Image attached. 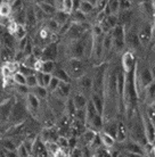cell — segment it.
<instances>
[{
    "label": "cell",
    "instance_id": "obj_1",
    "mask_svg": "<svg viewBox=\"0 0 155 157\" xmlns=\"http://www.w3.org/2000/svg\"><path fill=\"white\" fill-rule=\"evenodd\" d=\"M29 115V110L26 108L25 101H14L9 114V120H8V124L10 125H20L22 124Z\"/></svg>",
    "mask_w": 155,
    "mask_h": 157
},
{
    "label": "cell",
    "instance_id": "obj_2",
    "mask_svg": "<svg viewBox=\"0 0 155 157\" xmlns=\"http://www.w3.org/2000/svg\"><path fill=\"white\" fill-rule=\"evenodd\" d=\"M62 67L70 75L72 81H74L76 78H79L80 76H82L84 73H87L83 60L79 58H68Z\"/></svg>",
    "mask_w": 155,
    "mask_h": 157
},
{
    "label": "cell",
    "instance_id": "obj_3",
    "mask_svg": "<svg viewBox=\"0 0 155 157\" xmlns=\"http://www.w3.org/2000/svg\"><path fill=\"white\" fill-rule=\"evenodd\" d=\"M112 36V44L113 48L116 49L118 51L122 50L126 46V29L123 25L118 24L116 26L112 29L111 31L108 32Z\"/></svg>",
    "mask_w": 155,
    "mask_h": 157
},
{
    "label": "cell",
    "instance_id": "obj_4",
    "mask_svg": "<svg viewBox=\"0 0 155 157\" xmlns=\"http://www.w3.org/2000/svg\"><path fill=\"white\" fill-rule=\"evenodd\" d=\"M76 81V91H79L84 96H87L88 98H90V94L92 92V74L90 75L89 73H84L82 76L79 78L74 80Z\"/></svg>",
    "mask_w": 155,
    "mask_h": 157
},
{
    "label": "cell",
    "instance_id": "obj_5",
    "mask_svg": "<svg viewBox=\"0 0 155 157\" xmlns=\"http://www.w3.org/2000/svg\"><path fill=\"white\" fill-rule=\"evenodd\" d=\"M41 60H57L58 59V44L55 41L47 43L41 49Z\"/></svg>",
    "mask_w": 155,
    "mask_h": 157
},
{
    "label": "cell",
    "instance_id": "obj_6",
    "mask_svg": "<svg viewBox=\"0 0 155 157\" xmlns=\"http://www.w3.org/2000/svg\"><path fill=\"white\" fill-rule=\"evenodd\" d=\"M24 101L26 105V108L29 110V114L36 116L39 110L41 109V100H40L36 94H33L31 91H29L28 94L24 97Z\"/></svg>",
    "mask_w": 155,
    "mask_h": 157
},
{
    "label": "cell",
    "instance_id": "obj_7",
    "mask_svg": "<svg viewBox=\"0 0 155 157\" xmlns=\"http://www.w3.org/2000/svg\"><path fill=\"white\" fill-rule=\"evenodd\" d=\"M136 67V57L131 50H126L121 57V68L123 73H130Z\"/></svg>",
    "mask_w": 155,
    "mask_h": 157
},
{
    "label": "cell",
    "instance_id": "obj_8",
    "mask_svg": "<svg viewBox=\"0 0 155 157\" xmlns=\"http://www.w3.org/2000/svg\"><path fill=\"white\" fill-rule=\"evenodd\" d=\"M31 156H48L47 150H46V144L40 137L33 139Z\"/></svg>",
    "mask_w": 155,
    "mask_h": 157
},
{
    "label": "cell",
    "instance_id": "obj_9",
    "mask_svg": "<svg viewBox=\"0 0 155 157\" xmlns=\"http://www.w3.org/2000/svg\"><path fill=\"white\" fill-rule=\"evenodd\" d=\"M13 104H14L13 99H7L5 101L0 102V124L1 125L5 124V123H8Z\"/></svg>",
    "mask_w": 155,
    "mask_h": 157
},
{
    "label": "cell",
    "instance_id": "obj_10",
    "mask_svg": "<svg viewBox=\"0 0 155 157\" xmlns=\"http://www.w3.org/2000/svg\"><path fill=\"white\" fill-rule=\"evenodd\" d=\"M97 137H98V140L100 141V145L105 148H107V149H112L115 146V138L111 136L110 133H107V132H105L104 130H100L97 132Z\"/></svg>",
    "mask_w": 155,
    "mask_h": 157
},
{
    "label": "cell",
    "instance_id": "obj_11",
    "mask_svg": "<svg viewBox=\"0 0 155 157\" xmlns=\"http://www.w3.org/2000/svg\"><path fill=\"white\" fill-rule=\"evenodd\" d=\"M71 99L72 101H73V104H74V106H76V110L83 109L84 107H86V105H87L88 100H89V98H88L87 96H84L83 94H81L79 91H72Z\"/></svg>",
    "mask_w": 155,
    "mask_h": 157
},
{
    "label": "cell",
    "instance_id": "obj_12",
    "mask_svg": "<svg viewBox=\"0 0 155 157\" xmlns=\"http://www.w3.org/2000/svg\"><path fill=\"white\" fill-rule=\"evenodd\" d=\"M153 34H154V29H153V25L148 26V28H144L141 29L138 34H137V38L139 40V42L144 46H147L149 41L153 39Z\"/></svg>",
    "mask_w": 155,
    "mask_h": 157
},
{
    "label": "cell",
    "instance_id": "obj_13",
    "mask_svg": "<svg viewBox=\"0 0 155 157\" xmlns=\"http://www.w3.org/2000/svg\"><path fill=\"white\" fill-rule=\"evenodd\" d=\"M72 94V83H66V82H60L57 86L56 91L54 92L55 96L60 97L62 99H68Z\"/></svg>",
    "mask_w": 155,
    "mask_h": 157
},
{
    "label": "cell",
    "instance_id": "obj_14",
    "mask_svg": "<svg viewBox=\"0 0 155 157\" xmlns=\"http://www.w3.org/2000/svg\"><path fill=\"white\" fill-rule=\"evenodd\" d=\"M38 22L36 18V13H34V7L33 6H28L25 7V26L28 29L36 28Z\"/></svg>",
    "mask_w": 155,
    "mask_h": 157
},
{
    "label": "cell",
    "instance_id": "obj_15",
    "mask_svg": "<svg viewBox=\"0 0 155 157\" xmlns=\"http://www.w3.org/2000/svg\"><path fill=\"white\" fill-rule=\"evenodd\" d=\"M96 138H97V132H96L95 130L90 129V128H87L86 131H84L83 133L81 134V141L83 144L82 147H90V146L95 142Z\"/></svg>",
    "mask_w": 155,
    "mask_h": 157
},
{
    "label": "cell",
    "instance_id": "obj_16",
    "mask_svg": "<svg viewBox=\"0 0 155 157\" xmlns=\"http://www.w3.org/2000/svg\"><path fill=\"white\" fill-rule=\"evenodd\" d=\"M105 124L104 121V116L102 114H96L94 117L88 122V124L86 125V128H90V129L95 130L96 132H98L100 130H103V126Z\"/></svg>",
    "mask_w": 155,
    "mask_h": 157
},
{
    "label": "cell",
    "instance_id": "obj_17",
    "mask_svg": "<svg viewBox=\"0 0 155 157\" xmlns=\"http://www.w3.org/2000/svg\"><path fill=\"white\" fill-rule=\"evenodd\" d=\"M52 20H55L57 23L60 25V28L70 23V14L63 12L62 9H56V12L54 13V15L52 16Z\"/></svg>",
    "mask_w": 155,
    "mask_h": 157
},
{
    "label": "cell",
    "instance_id": "obj_18",
    "mask_svg": "<svg viewBox=\"0 0 155 157\" xmlns=\"http://www.w3.org/2000/svg\"><path fill=\"white\" fill-rule=\"evenodd\" d=\"M52 76H55L56 78H58L60 82H66V83H72V78H70V75L66 73V71L64 70L63 67H57L54 70V72L52 73Z\"/></svg>",
    "mask_w": 155,
    "mask_h": 157
},
{
    "label": "cell",
    "instance_id": "obj_19",
    "mask_svg": "<svg viewBox=\"0 0 155 157\" xmlns=\"http://www.w3.org/2000/svg\"><path fill=\"white\" fill-rule=\"evenodd\" d=\"M115 140L118 142H124L127 140V128H126L123 122L118 123L115 132Z\"/></svg>",
    "mask_w": 155,
    "mask_h": 157
},
{
    "label": "cell",
    "instance_id": "obj_20",
    "mask_svg": "<svg viewBox=\"0 0 155 157\" xmlns=\"http://www.w3.org/2000/svg\"><path fill=\"white\" fill-rule=\"evenodd\" d=\"M42 24H44L45 26L47 28L48 31L50 32V33H52L54 36H55V34H58V33H60V25L58 23H57V22H56L55 20H52V17H48L47 20L45 21V22Z\"/></svg>",
    "mask_w": 155,
    "mask_h": 157
},
{
    "label": "cell",
    "instance_id": "obj_21",
    "mask_svg": "<svg viewBox=\"0 0 155 157\" xmlns=\"http://www.w3.org/2000/svg\"><path fill=\"white\" fill-rule=\"evenodd\" d=\"M30 91H31L33 94H36L41 101H42V100H47L48 96H49V92H48L47 88H46V86H34V88L30 89Z\"/></svg>",
    "mask_w": 155,
    "mask_h": 157
},
{
    "label": "cell",
    "instance_id": "obj_22",
    "mask_svg": "<svg viewBox=\"0 0 155 157\" xmlns=\"http://www.w3.org/2000/svg\"><path fill=\"white\" fill-rule=\"evenodd\" d=\"M70 22H72V23H88L87 15L82 14L79 9H74L70 14Z\"/></svg>",
    "mask_w": 155,
    "mask_h": 157
},
{
    "label": "cell",
    "instance_id": "obj_23",
    "mask_svg": "<svg viewBox=\"0 0 155 157\" xmlns=\"http://www.w3.org/2000/svg\"><path fill=\"white\" fill-rule=\"evenodd\" d=\"M102 46H103L104 56H106L110 51L113 49V44H112V36L110 33H104L103 38H102Z\"/></svg>",
    "mask_w": 155,
    "mask_h": 157
},
{
    "label": "cell",
    "instance_id": "obj_24",
    "mask_svg": "<svg viewBox=\"0 0 155 157\" xmlns=\"http://www.w3.org/2000/svg\"><path fill=\"white\" fill-rule=\"evenodd\" d=\"M76 9H79L82 14L88 16L89 14H91L96 8L94 5L90 4V2H88V1H86V0H80V2H79V5H78V8H76Z\"/></svg>",
    "mask_w": 155,
    "mask_h": 157
},
{
    "label": "cell",
    "instance_id": "obj_25",
    "mask_svg": "<svg viewBox=\"0 0 155 157\" xmlns=\"http://www.w3.org/2000/svg\"><path fill=\"white\" fill-rule=\"evenodd\" d=\"M36 5L48 17H52L54 15V13L56 12V7L52 4H49V2H42V1H40V2H36Z\"/></svg>",
    "mask_w": 155,
    "mask_h": 157
},
{
    "label": "cell",
    "instance_id": "obj_26",
    "mask_svg": "<svg viewBox=\"0 0 155 157\" xmlns=\"http://www.w3.org/2000/svg\"><path fill=\"white\" fill-rule=\"evenodd\" d=\"M13 36L15 38L16 41H20L24 38H26L28 36V28L23 24H17L15 32L13 33Z\"/></svg>",
    "mask_w": 155,
    "mask_h": 157
},
{
    "label": "cell",
    "instance_id": "obj_27",
    "mask_svg": "<svg viewBox=\"0 0 155 157\" xmlns=\"http://www.w3.org/2000/svg\"><path fill=\"white\" fill-rule=\"evenodd\" d=\"M36 76H37V82H38V86H47L52 75L48 74V73H44V72H41V71H38V72H36Z\"/></svg>",
    "mask_w": 155,
    "mask_h": 157
},
{
    "label": "cell",
    "instance_id": "obj_28",
    "mask_svg": "<svg viewBox=\"0 0 155 157\" xmlns=\"http://www.w3.org/2000/svg\"><path fill=\"white\" fill-rule=\"evenodd\" d=\"M56 62L55 60H42L41 62V66H40V71L44 73L52 74L54 70L56 68Z\"/></svg>",
    "mask_w": 155,
    "mask_h": 157
},
{
    "label": "cell",
    "instance_id": "obj_29",
    "mask_svg": "<svg viewBox=\"0 0 155 157\" xmlns=\"http://www.w3.org/2000/svg\"><path fill=\"white\" fill-rule=\"evenodd\" d=\"M0 17H4V18L12 17V5L9 2L4 1L2 4H0Z\"/></svg>",
    "mask_w": 155,
    "mask_h": 157
},
{
    "label": "cell",
    "instance_id": "obj_30",
    "mask_svg": "<svg viewBox=\"0 0 155 157\" xmlns=\"http://www.w3.org/2000/svg\"><path fill=\"white\" fill-rule=\"evenodd\" d=\"M46 144V150H47L48 156H57L60 151V147L56 144V141H47Z\"/></svg>",
    "mask_w": 155,
    "mask_h": 157
},
{
    "label": "cell",
    "instance_id": "obj_31",
    "mask_svg": "<svg viewBox=\"0 0 155 157\" xmlns=\"http://www.w3.org/2000/svg\"><path fill=\"white\" fill-rule=\"evenodd\" d=\"M12 81L14 84H25L26 82V76L23 75L21 72H16L12 76Z\"/></svg>",
    "mask_w": 155,
    "mask_h": 157
},
{
    "label": "cell",
    "instance_id": "obj_32",
    "mask_svg": "<svg viewBox=\"0 0 155 157\" xmlns=\"http://www.w3.org/2000/svg\"><path fill=\"white\" fill-rule=\"evenodd\" d=\"M33 7H34V13H36V18H37V22L38 23H44L45 21L48 18V16L45 14L41 9H40L36 4L33 5Z\"/></svg>",
    "mask_w": 155,
    "mask_h": 157
},
{
    "label": "cell",
    "instance_id": "obj_33",
    "mask_svg": "<svg viewBox=\"0 0 155 157\" xmlns=\"http://www.w3.org/2000/svg\"><path fill=\"white\" fill-rule=\"evenodd\" d=\"M60 83V81L58 80V78H56L55 76H52L50 81H49V83H48V86H46V88H47V90H48V92H49V94H54Z\"/></svg>",
    "mask_w": 155,
    "mask_h": 157
},
{
    "label": "cell",
    "instance_id": "obj_34",
    "mask_svg": "<svg viewBox=\"0 0 155 157\" xmlns=\"http://www.w3.org/2000/svg\"><path fill=\"white\" fill-rule=\"evenodd\" d=\"M60 9H62L63 12L68 13V14H71V13L73 12V9H74V4H73V0H63Z\"/></svg>",
    "mask_w": 155,
    "mask_h": 157
},
{
    "label": "cell",
    "instance_id": "obj_35",
    "mask_svg": "<svg viewBox=\"0 0 155 157\" xmlns=\"http://www.w3.org/2000/svg\"><path fill=\"white\" fill-rule=\"evenodd\" d=\"M56 144L58 145L60 149H66V148H70V145H68V138L64 137V136H60L57 137V139L55 140ZM71 149V148H70Z\"/></svg>",
    "mask_w": 155,
    "mask_h": 157
},
{
    "label": "cell",
    "instance_id": "obj_36",
    "mask_svg": "<svg viewBox=\"0 0 155 157\" xmlns=\"http://www.w3.org/2000/svg\"><path fill=\"white\" fill-rule=\"evenodd\" d=\"M10 5H12V15L17 12H20L21 9H23L25 7V4H24L23 0H15Z\"/></svg>",
    "mask_w": 155,
    "mask_h": 157
},
{
    "label": "cell",
    "instance_id": "obj_37",
    "mask_svg": "<svg viewBox=\"0 0 155 157\" xmlns=\"http://www.w3.org/2000/svg\"><path fill=\"white\" fill-rule=\"evenodd\" d=\"M116 126H118V123H107L106 125L104 124L103 126V130L105 131V132H107V133H110L111 136H113V137L115 138V132H116Z\"/></svg>",
    "mask_w": 155,
    "mask_h": 157
},
{
    "label": "cell",
    "instance_id": "obj_38",
    "mask_svg": "<svg viewBox=\"0 0 155 157\" xmlns=\"http://www.w3.org/2000/svg\"><path fill=\"white\" fill-rule=\"evenodd\" d=\"M15 151H16V156H20V157L30 156V154H29L28 149H26V147L24 146V144H21L20 146H17Z\"/></svg>",
    "mask_w": 155,
    "mask_h": 157
},
{
    "label": "cell",
    "instance_id": "obj_39",
    "mask_svg": "<svg viewBox=\"0 0 155 157\" xmlns=\"http://www.w3.org/2000/svg\"><path fill=\"white\" fill-rule=\"evenodd\" d=\"M25 84L28 86L29 89H32V88H34V86H38V82H37V76H36V74L28 75V76H26V82H25Z\"/></svg>",
    "mask_w": 155,
    "mask_h": 157
},
{
    "label": "cell",
    "instance_id": "obj_40",
    "mask_svg": "<svg viewBox=\"0 0 155 157\" xmlns=\"http://www.w3.org/2000/svg\"><path fill=\"white\" fill-rule=\"evenodd\" d=\"M15 90L17 91V94H20L25 97L29 91H30V89L28 88L26 84H15Z\"/></svg>",
    "mask_w": 155,
    "mask_h": 157
},
{
    "label": "cell",
    "instance_id": "obj_41",
    "mask_svg": "<svg viewBox=\"0 0 155 157\" xmlns=\"http://www.w3.org/2000/svg\"><path fill=\"white\" fill-rule=\"evenodd\" d=\"M131 7V1L130 0H119V9L120 12L129 10Z\"/></svg>",
    "mask_w": 155,
    "mask_h": 157
},
{
    "label": "cell",
    "instance_id": "obj_42",
    "mask_svg": "<svg viewBox=\"0 0 155 157\" xmlns=\"http://www.w3.org/2000/svg\"><path fill=\"white\" fill-rule=\"evenodd\" d=\"M18 72H21V73L23 75H25V76H28V75H31V74H36L37 71H34L31 67H28V66H25V65H23V64H21Z\"/></svg>",
    "mask_w": 155,
    "mask_h": 157
},
{
    "label": "cell",
    "instance_id": "obj_43",
    "mask_svg": "<svg viewBox=\"0 0 155 157\" xmlns=\"http://www.w3.org/2000/svg\"><path fill=\"white\" fill-rule=\"evenodd\" d=\"M146 116H147L152 122H154L155 117V109H154V102L152 104H148L147 109H146Z\"/></svg>",
    "mask_w": 155,
    "mask_h": 157
},
{
    "label": "cell",
    "instance_id": "obj_44",
    "mask_svg": "<svg viewBox=\"0 0 155 157\" xmlns=\"http://www.w3.org/2000/svg\"><path fill=\"white\" fill-rule=\"evenodd\" d=\"M108 0H96L95 8H97V10H103L105 6L107 5Z\"/></svg>",
    "mask_w": 155,
    "mask_h": 157
},
{
    "label": "cell",
    "instance_id": "obj_45",
    "mask_svg": "<svg viewBox=\"0 0 155 157\" xmlns=\"http://www.w3.org/2000/svg\"><path fill=\"white\" fill-rule=\"evenodd\" d=\"M62 2H63V0H54V6L56 7V9H60Z\"/></svg>",
    "mask_w": 155,
    "mask_h": 157
},
{
    "label": "cell",
    "instance_id": "obj_46",
    "mask_svg": "<svg viewBox=\"0 0 155 157\" xmlns=\"http://www.w3.org/2000/svg\"><path fill=\"white\" fill-rule=\"evenodd\" d=\"M5 1H6V2H9V4H12L13 1H15V0H5Z\"/></svg>",
    "mask_w": 155,
    "mask_h": 157
},
{
    "label": "cell",
    "instance_id": "obj_47",
    "mask_svg": "<svg viewBox=\"0 0 155 157\" xmlns=\"http://www.w3.org/2000/svg\"><path fill=\"white\" fill-rule=\"evenodd\" d=\"M23 1H29V2H32L33 0H23Z\"/></svg>",
    "mask_w": 155,
    "mask_h": 157
},
{
    "label": "cell",
    "instance_id": "obj_48",
    "mask_svg": "<svg viewBox=\"0 0 155 157\" xmlns=\"http://www.w3.org/2000/svg\"><path fill=\"white\" fill-rule=\"evenodd\" d=\"M5 0H0V4H2V2H4Z\"/></svg>",
    "mask_w": 155,
    "mask_h": 157
}]
</instances>
